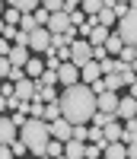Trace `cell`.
<instances>
[{
	"mask_svg": "<svg viewBox=\"0 0 137 159\" xmlns=\"http://www.w3.org/2000/svg\"><path fill=\"white\" fill-rule=\"evenodd\" d=\"M0 143H3V147H13V143H16V121H13L10 115L0 118Z\"/></svg>",
	"mask_w": 137,
	"mask_h": 159,
	"instance_id": "cell-6",
	"label": "cell"
},
{
	"mask_svg": "<svg viewBox=\"0 0 137 159\" xmlns=\"http://www.w3.org/2000/svg\"><path fill=\"white\" fill-rule=\"evenodd\" d=\"M38 83H45V86H58V83H61V76H58V70H45V76L38 80Z\"/></svg>",
	"mask_w": 137,
	"mask_h": 159,
	"instance_id": "cell-22",
	"label": "cell"
},
{
	"mask_svg": "<svg viewBox=\"0 0 137 159\" xmlns=\"http://www.w3.org/2000/svg\"><path fill=\"white\" fill-rule=\"evenodd\" d=\"M48 13H51V16H54V13H64V0H45V3H42Z\"/></svg>",
	"mask_w": 137,
	"mask_h": 159,
	"instance_id": "cell-23",
	"label": "cell"
},
{
	"mask_svg": "<svg viewBox=\"0 0 137 159\" xmlns=\"http://www.w3.org/2000/svg\"><path fill=\"white\" fill-rule=\"evenodd\" d=\"M38 159H51V156H38Z\"/></svg>",
	"mask_w": 137,
	"mask_h": 159,
	"instance_id": "cell-32",
	"label": "cell"
},
{
	"mask_svg": "<svg viewBox=\"0 0 137 159\" xmlns=\"http://www.w3.org/2000/svg\"><path fill=\"white\" fill-rule=\"evenodd\" d=\"M16 22H22V13H16L13 7H7V25H16Z\"/></svg>",
	"mask_w": 137,
	"mask_h": 159,
	"instance_id": "cell-26",
	"label": "cell"
},
{
	"mask_svg": "<svg viewBox=\"0 0 137 159\" xmlns=\"http://www.w3.org/2000/svg\"><path fill=\"white\" fill-rule=\"evenodd\" d=\"M128 159H137V140L128 143Z\"/></svg>",
	"mask_w": 137,
	"mask_h": 159,
	"instance_id": "cell-30",
	"label": "cell"
},
{
	"mask_svg": "<svg viewBox=\"0 0 137 159\" xmlns=\"http://www.w3.org/2000/svg\"><path fill=\"white\" fill-rule=\"evenodd\" d=\"M99 76H102V67H99V64H86V67H83V83L86 86H92V83H99Z\"/></svg>",
	"mask_w": 137,
	"mask_h": 159,
	"instance_id": "cell-16",
	"label": "cell"
},
{
	"mask_svg": "<svg viewBox=\"0 0 137 159\" xmlns=\"http://www.w3.org/2000/svg\"><path fill=\"white\" fill-rule=\"evenodd\" d=\"M48 156H51V159L64 156V143H61V140H51V143H48Z\"/></svg>",
	"mask_w": 137,
	"mask_h": 159,
	"instance_id": "cell-25",
	"label": "cell"
},
{
	"mask_svg": "<svg viewBox=\"0 0 137 159\" xmlns=\"http://www.w3.org/2000/svg\"><path fill=\"white\" fill-rule=\"evenodd\" d=\"M73 29V22H70V13H54L51 22H48V32L51 35H67Z\"/></svg>",
	"mask_w": 137,
	"mask_h": 159,
	"instance_id": "cell-5",
	"label": "cell"
},
{
	"mask_svg": "<svg viewBox=\"0 0 137 159\" xmlns=\"http://www.w3.org/2000/svg\"><path fill=\"white\" fill-rule=\"evenodd\" d=\"M35 86H38V96H35V99H42L45 105L61 102V96H58V89H54V86H45V83H35Z\"/></svg>",
	"mask_w": 137,
	"mask_h": 159,
	"instance_id": "cell-14",
	"label": "cell"
},
{
	"mask_svg": "<svg viewBox=\"0 0 137 159\" xmlns=\"http://www.w3.org/2000/svg\"><path fill=\"white\" fill-rule=\"evenodd\" d=\"M118 35H121V42H125V48H137V13L134 10L118 22Z\"/></svg>",
	"mask_w": 137,
	"mask_h": 159,
	"instance_id": "cell-3",
	"label": "cell"
},
{
	"mask_svg": "<svg viewBox=\"0 0 137 159\" xmlns=\"http://www.w3.org/2000/svg\"><path fill=\"white\" fill-rule=\"evenodd\" d=\"M70 64H77L80 70H83L86 64H92V45L86 42V38H77V42L70 45Z\"/></svg>",
	"mask_w": 137,
	"mask_h": 159,
	"instance_id": "cell-4",
	"label": "cell"
},
{
	"mask_svg": "<svg viewBox=\"0 0 137 159\" xmlns=\"http://www.w3.org/2000/svg\"><path fill=\"white\" fill-rule=\"evenodd\" d=\"M61 111L73 127L77 124H92V118L99 115V96L92 92V86L77 83V86L61 92Z\"/></svg>",
	"mask_w": 137,
	"mask_h": 159,
	"instance_id": "cell-1",
	"label": "cell"
},
{
	"mask_svg": "<svg viewBox=\"0 0 137 159\" xmlns=\"http://www.w3.org/2000/svg\"><path fill=\"white\" fill-rule=\"evenodd\" d=\"M64 156H67V159H86V143L67 140V143H64Z\"/></svg>",
	"mask_w": 137,
	"mask_h": 159,
	"instance_id": "cell-12",
	"label": "cell"
},
{
	"mask_svg": "<svg viewBox=\"0 0 137 159\" xmlns=\"http://www.w3.org/2000/svg\"><path fill=\"white\" fill-rule=\"evenodd\" d=\"M0 159H16V156H13V147H3V150H0Z\"/></svg>",
	"mask_w": 137,
	"mask_h": 159,
	"instance_id": "cell-29",
	"label": "cell"
},
{
	"mask_svg": "<svg viewBox=\"0 0 137 159\" xmlns=\"http://www.w3.org/2000/svg\"><path fill=\"white\" fill-rule=\"evenodd\" d=\"M105 159H128V143H108Z\"/></svg>",
	"mask_w": 137,
	"mask_h": 159,
	"instance_id": "cell-17",
	"label": "cell"
},
{
	"mask_svg": "<svg viewBox=\"0 0 137 159\" xmlns=\"http://www.w3.org/2000/svg\"><path fill=\"white\" fill-rule=\"evenodd\" d=\"M105 140H108V143H125V124H121L118 118L105 127Z\"/></svg>",
	"mask_w": 137,
	"mask_h": 159,
	"instance_id": "cell-11",
	"label": "cell"
},
{
	"mask_svg": "<svg viewBox=\"0 0 137 159\" xmlns=\"http://www.w3.org/2000/svg\"><path fill=\"white\" fill-rule=\"evenodd\" d=\"M112 10L118 13V19H125L128 13H131V3H121V0H112Z\"/></svg>",
	"mask_w": 137,
	"mask_h": 159,
	"instance_id": "cell-24",
	"label": "cell"
},
{
	"mask_svg": "<svg viewBox=\"0 0 137 159\" xmlns=\"http://www.w3.org/2000/svg\"><path fill=\"white\" fill-rule=\"evenodd\" d=\"M131 96H134V99H137V83H134V86H131Z\"/></svg>",
	"mask_w": 137,
	"mask_h": 159,
	"instance_id": "cell-31",
	"label": "cell"
},
{
	"mask_svg": "<svg viewBox=\"0 0 137 159\" xmlns=\"http://www.w3.org/2000/svg\"><path fill=\"white\" fill-rule=\"evenodd\" d=\"M58 159H67V156H58Z\"/></svg>",
	"mask_w": 137,
	"mask_h": 159,
	"instance_id": "cell-33",
	"label": "cell"
},
{
	"mask_svg": "<svg viewBox=\"0 0 137 159\" xmlns=\"http://www.w3.org/2000/svg\"><path fill=\"white\" fill-rule=\"evenodd\" d=\"M121 86H125V83H121V76H118V73H112V76H105V89H108V92H118Z\"/></svg>",
	"mask_w": 137,
	"mask_h": 159,
	"instance_id": "cell-20",
	"label": "cell"
},
{
	"mask_svg": "<svg viewBox=\"0 0 137 159\" xmlns=\"http://www.w3.org/2000/svg\"><path fill=\"white\" fill-rule=\"evenodd\" d=\"M29 51H32V48H19V45H13V51H10L7 61L13 64V67H22V70H26V67H29V61H32Z\"/></svg>",
	"mask_w": 137,
	"mask_h": 159,
	"instance_id": "cell-10",
	"label": "cell"
},
{
	"mask_svg": "<svg viewBox=\"0 0 137 159\" xmlns=\"http://www.w3.org/2000/svg\"><path fill=\"white\" fill-rule=\"evenodd\" d=\"M19 140L29 147V153L38 159V156H48V143L54 140L51 137V124L42 121V118H29V124L19 130Z\"/></svg>",
	"mask_w": 137,
	"mask_h": 159,
	"instance_id": "cell-2",
	"label": "cell"
},
{
	"mask_svg": "<svg viewBox=\"0 0 137 159\" xmlns=\"http://www.w3.org/2000/svg\"><path fill=\"white\" fill-rule=\"evenodd\" d=\"M118 105H121L118 92H102V96H99V111H105V115H115L118 118Z\"/></svg>",
	"mask_w": 137,
	"mask_h": 159,
	"instance_id": "cell-8",
	"label": "cell"
},
{
	"mask_svg": "<svg viewBox=\"0 0 137 159\" xmlns=\"http://www.w3.org/2000/svg\"><path fill=\"white\" fill-rule=\"evenodd\" d=\"M137 118V99L134 96H128V99H121V105H118V121H134Z\"/></svg>",
	"mask_w": 137,
	"mask_h": 159,
	"instance_id": "cell-9",
	"label": "cell"
},
{
	"mask_svg": "<svg viewBox=\"0 0 137 159\" xmlns=\"http://www.w3.org/2000/svg\"><path fill=\"white\" fill-rule=\"evenodd\" d=\"M45 70H48V64H42V57H32V61H29V67H26V76L38 83V80L45 76Z\"/></svg>",
	"mask_w": 137,
	"mask_h": 159,
	"instance_id": "cell-13",
	"label": "cell"
},
{
	"mask_svg": "<svg viewBox=\"0 0 137 159\" xmlns=\"http://www.w3.org/2000/svg\"><path fill=\"white\" fill-rule=\"evenodd\" d=\"M16 32H19L16 25H7L3 22V42H16Z\"/></svg>",
	"mask_w": 137,
	"mask_h": 159,
	"instance_id": "cell-27",
	"label": "cell"
},
{
	"mask_svg": "<svg viewBox=\"0 0 137 159\" xmlns=\"http://www.w3.org/2000/svg\"><path fill=\"white\" fill-rule=\"evenodd\" d=\"M51 137H54V140H61V143L73 140V124L67 121V118H61V121H54V124H51Z\"/></svg>",
	"mask_w": 137,
	"mask_h": 159,
	"instance_id": "cell-7",
	"label": "cell"
},
{
	"mask_svg": "<svg viewBox=\"0 0 137 159\" xmlns=\"http://www.w3.org/2000/svg\"><path fill=\"white\" fill-rule=\"evenodd\" d=\"M26 153H29V147H26L22 140H16V143H13V156H16V159H19V156H26Z\"/></svg>",
	"mask_w": 137,
	"mask_h": 159,
	"instance_id": "cell-28",
	"label": "cell"
},
{
	"mask_svg": "<svg viewBox=\"0 0 137 159\" xmlns=\"http://www.w3.org/2000/svg\"><path fill=\"white\" fill-rule=\"evenodd\" d=\"M73 140L86 143V140H89V124H77V127H73Z\"/></svg>",
	"mask_w": 137,
	"mask_h": 159,
	"instance_id": "cell-21",
	"label": "cell"
},
{
	"mask_svg": "<svg viewBox=\"0 0 137 159\" xmlns=\"http://www.w3.org/2000/svg\"><path fill=\"white\" fill-rule=\"evenodd\" d=\"M89 140H92L99 150H105V147H108V140H105V130H102V127H89Z\"/></svg>",
	"mask_w": 137,
	"mask_h": 159,
	"instance_id": "cell-19",
	"label": "cell"
},
{
	"mask_svg": "<svg viewBox=\"0 0 137 159\" xmlns=\"http://www.w3.org/2000/svg\"><path fill=\"white\" fill-rule=\"evenodd\" d=\"M105 48H108V54L121 57V51H125V42H121V35H118V32H112V38L105 42Z\"/></svg>",
	"mask_w": 137,
	"mask_h": 159,
	"instance_id": "cell-18",
	"label": "cell"
},
{
	"mask_svg": "<svg viewBox=\"0 0 137 159\" xmlns=\"http://www.w3.org/2000/svg\"><path fill=\"white\" fill-rule=\"evenodd\" d=\"M115 22H121V19H118V13L112 10V0H105V10L99 13V25H105V29H112Z\"/></svg>",
	"mask_w": 137,
	"mask_h": 159,
	"instance_id": "cell-15",
	"label": "cell"
}]
</instances>
